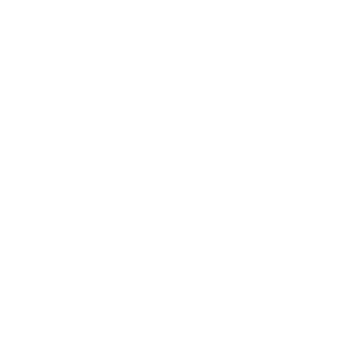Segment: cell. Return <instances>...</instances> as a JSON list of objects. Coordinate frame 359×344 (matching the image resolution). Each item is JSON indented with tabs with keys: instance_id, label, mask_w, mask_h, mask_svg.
<instances>
[]
</instances>
